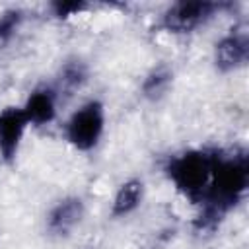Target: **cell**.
Here are the masks:
<instances>
[{"label":"cell","mask_w":249,"mask_h":249,"mask_svg":"<svg viewBox=\"0 0 249 249\" xmlns=\"http://www.w3.org/2000/svg\"><path fill=\"white\" fill-rule=\"evenodd\" d=\"M142 198H144V183L140 179H128L117 189L111 202V214L115 218H124L142 204Z\"/></svg>","instance_id":"cell-9"},{"label":"cell","mask_w":249,"mask_h":249,"mask_svg":"<svg viewBox=\"0 0 249 249\" xmlns=\"http://www.w3.org/2000/svg\"><path fill=\"white\" fill-rule=\"evenodd\" d=\"M51 8H53V14L56 18L66 19L70 16H78L84 10H88V4H84V2H54Z\"/></svg>","instance_id":"cell-11"},{"label":"cell","mask_w":249,"mask_h":249,"mask_svg":"<svg viewBox=\"0 0 249 249\" xmlns=\"http://www.w3.org/2000/svg\"><path fill=\"white\" fill-rule=\"evenodd\" d=\"M21 109H23L31 126H43V124L53 123L56 117V93H54V89H51L47 86L33 89L27 95Z\"/></svg>","instance_id":"cell-8"},{"label":"cell","mask_w":249,"mask_h":249,"mask_svg":"<svg viewBox=\"0 0 249 249\" xmlns=\"http://www.w3.org/2000/svg\"><path fill=\"white\" fill-rule=\"evenodd\" d=\"M212 161L214 152L210 150H185L167 160L165 175L177 193H181L187 200L200 204L210 181Z\"/></svg>","instance_id":"cell-2"},{"label":"cell","mask_w":249,"mask_h":249,"mask_svg":"<svg viewBox=\"0 0 249 249\" xmlns=\"http://www.w3.org/2000/svg\"><path fill=\"white\" fill-rule=\"evenodd\" d=\"M220 8L222 4L208 2V0L175 2L163 12L160 19V27L169 33H191L196 27L204 25L208 19H212L214 14L220 12Z\"/></svg>","instance_id":"cell-4"},{"label":"cell","mask_w":249,"mask_h":249,"mask_svg":"<svg viewBox=\"0 0 249 249\" xmlns=\"http://www.w3.org/2000/svg\"><path fill=\"white\" fill-rule=\"evenodd\" d=\"M249 187V160L245 152H214L212 173L200 200L202 212L196 218L198 230H212L243 198Z\"/></svg>","instance_id":"cell-1"},{"label":"cell","mask_w":249,"mask_h":249,"mask_svg":"<svg viewBox=\"0 0 249 249\" xmlns=\"http://www.w3.org/2000/svg\"><path fill=\"white\" fill-rule=\"evenodd\" d=\"M84 216V202L78 196H66L62 200H58L49 216H47V228L51 233L56 235H66L70 233L82 220Z\"/></svg>","instance_id":"cell-7"},{"label":"cell","mask_w":249,"mask_h":249,"mask_svg":"<svg viewBox=\"0 0 249 249\" xmlns=\"http://www.w3.org/2000/svg\"><path fill=\"white\" fill-rule=\"evenodd\" d=\"M169 80H171L169 70H165V68H158V70H154V72L144 80L142 89H144L146 95H158V93H161V91L167 88Z\"/></svg>","instance_id":"cell-10"},{"label":"cell","mask_w":249,"mask_h":249,"mask_svg":"<svg viewBox=\"0 0 249 249\" xmlns=\"http://www.w3.org/2000/svg\"><path fill=\"white\" fill-rule=\"evenodd\" d=\"M27 126L31 124L21 107L0 109V158L4 161L10 163L18 158Z\"/></svg>","instance_id":"cell-5"},{"label":"cell","mask_w":249,"mask_h":249,"mask_svg":"<svg viewBox=\"0 0 249 249\" xmlns=\"http://www.w3.org/2000/svg\"><path fill=\"white\" fill-rule=\"evenodd\" d=\"M86 80V68L82 62H70L64 68V82L70 86H80Z\"/></svg>","instance_id":"cell-13"},{"label":"cell","mask_w":249,"mask_h":249,"mask_svg":"<svg viewBox=\"0 0 249 249\" xmlns=\"http://www.w3.org/2000/svg\"><path fill=\"white\" fill-rule=\"evenodd\" d=\"M247 56H249V37L243 29H231L216 43L214 60L222 72H230L243 66Z\"/></svg>","instance_id":"cell-6"},{"label":"cell","mask_w":249,"mask_h":249,"mask_svg":"<svg viewBox=\"0 0 249 249\" xmlns=\"http://www.w3.org/2000/svg\"><path fill=\"white\" fill-rule=\"evenodd\" d=\"M19 19H21L19 12H6V14H2L0 16V39L10 37L18 29Z\"/></svg>","instance_id":"cell-12"},{"label":"cell","mask_w":249,"mask_h":249,"mask_svg":"<svg viewBox=\"0 0 249 249\" xmlns=\"http://www.w3.org/2000/svg\"><path fill=\"white\" fill-rule=\"evenodd\" d=\"M105 132V105L99 99L82 103L66 121L64 136L80 152L93 150Z\"/></svg>","instance_id":"cell-3"}]
</instances>
